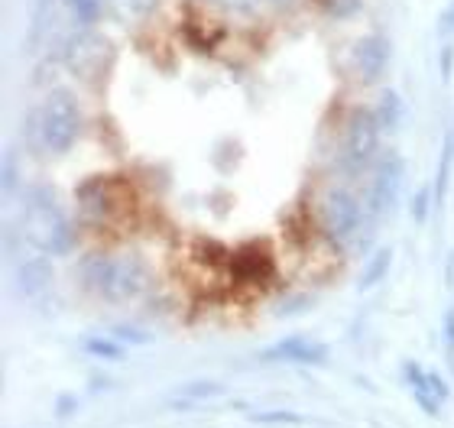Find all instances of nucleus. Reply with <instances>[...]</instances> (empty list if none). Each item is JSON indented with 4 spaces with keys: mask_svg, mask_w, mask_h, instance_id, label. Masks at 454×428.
<instances>
[{
    "mask_svg": "<svg viewBox=\"0 0 454 428\" xmlns=\"http://www.w3.org/2000/svg\"><path fill=\"white\" fill-rule=\"evenodd\" d=\"M315 221L328 240L334 244H348L360 234L364 228V205L354 198V191L344 189V185H328V189L318 195V205H315Z\"/></svg>",
    "mask_w": 454,
    "mask_h": 428,
    "instance_id": "obj_4",
    "label": "nucleus"
},
{
    "mask_svg": "<svg viewBox=\"0 0 454 428\" xmlns=\"http://www.w3.org/2000/svg\"><path fill=\"white\" fill-rule=\"evenodd\" d=\"M114 338H117V341H130V344L150 341V334L140 331V328H130V324H117V328H114Z\"/></svg>",
    "mask_w": 454,
    "mask_h": 428,
    "instance_id": "obj_23",
    "label": "nucleus"
},
{
    "mask_svg": "<svg viewBox=\"0 0 454 428\" xmlns=\"http://www.w3.org/2000/svg\"><path fill=\"white\" fill-rule=\"evenodd\" d=\"M221 393H224V383L195 380V383H185V386H179V390H176V396H179V400L199 402V400H215V396H221Z\"/></svg>",
    "mask_w": 454,
    "mask_h": 428,
    "instance_id": "obj_18",
    "label": "nucleus"
},
{
    "mask_svg": "<svg viewBox=\"0 0 454 428\" xmlns=\"http://www.w3.org/2000/svg\"><path fill=\"white\" fill-rule=\"evenodd\" d=\"M448 150L454 152V124H451V134H448Z\"/></svg>",
    "mask_w": 454,
    "mask_h": 428,
    "instance_id": "obj_30",
    "label": "nucleus"
},
{
    "mask_svg": "<svg viewBox=\"0 0 454 428\" xmlns=\"http://www.w3.org/2000/svg\"><path fill=\"white\" fill-rule=\"evenodd\" d=\"M143 289H146V263L140 257H114L101 289L107 302H130Z\"/></svg>",
    "mask_w": 454,
    "mask_h": 428,
    "instance_id": "obj_7",
    "label": "nucleus"
},
{
    "mask_svg": "<svg viewBox=\"0 0 454 428\" xmlns=\"http://www.w3.org/2000/svg\"><path fill=\"white\" fill-rule=\"evenodd\" d=\"M451 75H454V46L448 43L442 49V82H451Z\"/></svg>",
    "mask_w": 454,
    "mask_h": 428,
    "instance_id": "obj_26",
    "label": "nucleus"
},
{
    "mask_svg": "<svg viewBox=\"0 0 454 428\" xmlns=\"http://www.w3.org/2000/svg\"><path fill=\"white\" fill-rule=\"evenodd\" d=\"M315 7L322 10L328 19H354L364 10V0H315Z\"/></svg>",
    "mask_w": 454,
    "mask_h": 428,
    "instance_id": "obj_17",
    "label": "nucleus"
},
{
    "mask_svg": "<svg viewBox=\"0 0 454 428\" xmlns=\"http://www.w3.org/2000/svg\"><path fill=\"white\" fill-rule=\"evenodd\" d=\"M17 285L27 299H36V295L49 292L52 285V260L49 257H29L17 267Z\"/></svg>",
    "mask_w": 454,
    "mask_h": 428,
    "instance_id": "obj_10",
    "label": "nucleus"
},
{
    "mask_svg": "<svg viewBox=\"0 0 454 428\" xmlns=\"http://www.w3.org/2000/svg\"><path fill=\"white\" fill-rule=\"evenodd\" d=\"M432 201H435V185H422V189L416 191V198H412V218H416L419 224L428 218Z\"/></svg>",
    "mask_w": 454,
    "mask_h": 428,
    "instance_id": "obj_21",
    "label": "nucleus"
},
{
    "mask_svg": "<svg viewBox=\"0 0 454 428\" xmlns=\"http://www.w3.org/2000/svg\"><path fill=\"white\" fill-rule=\"evenodd\" d=\"M328 357H332V351H328L322 341L302 338V334L283 338V341L270 344L266 351H260V361L263 363H299V367H318V363H325Z\"/></svg>",
    "mask_w": 454,
    "mask_h": 428,
    "instance_id": "obj_8",
    "label": "nucleus"
},
{
    "mask_svg": "<svg viewBox=\"0 0 454 428\" xmlns=\"http://www.w3.org/2000/svg\"><path fill=\"white\" fill-rule=\"evenodd\" d=\"M75 201H78V214L88 224H105L114 214V195L107 179H85L75 189Z\"/></svg>",
    "mask_w": 454,
    "mask_h": 428,
    "instance_id": "obj_9",
    "label": "nucleus"
},
{
    "mask_svg": "<svg viewBox=\"0 0 454 428\" xmlns=\"http://www.w3.org/2000/svg\"><path fill=\"white\" fill-rule=\"evenodd\" d=\"M403 373H406L409 386H412V396H416V402L422 406V412H428V416H438L442 402H438V396L432 393V386H428V370H422L416 361H409Z\"/></svg>",
    "mask_w": 454,
    "mask_h": 428,
    "instance_id": "obj_13",
    "label": "nucleus"
},
{
    "mask_svg": "<svg viewBox=\"0 0 454 428\" xmlns=\"http://www.w3.org/2000/svg\"><path fill=\"white\" fill-rule=\"evenodd\" d=\"M389 263H393V250H389V247L377 250V253L364 263V273H360V279H357L360 292H370L373 285L383 283V279H387V273H389Z\"/></svg>",
    "mask_w": 454,
    "mask_h": 428,
    "instance_id": "obj_15",
    "label": "nucleus"
},
{
    "mask_svg": "<svg viewBox=\"0 0 454 428\" xmlns=\"http://www.w3.org/2000/svg\"><path fill=\"white\" fill-rule=\"evenodd\" d=\"M373 114H377L380 130H383V134H393V130H399L403 117H406V101H403V95H399L396 88H383L377 95Z\"/></svg>",
    "mask_w": 454,
    "mask_h": 428,
    "instance_id": "obj_11",
    "label": "nucleus"
},
{
    "mask_svg": "<svg viewBox=\"0 0 454 428\" xmlns=\"http://www.w3.org/2000/svg\"><path fill=\"white\" fill-rule=\"evenodd\" d=\"M27 237L43 247L49 257H66L75 244V228L66 218V211L59 208L56 195L49 189H36L27 198V218H23Z\"/></svg>",
    "mask_w": 454,
    "mask_h": 428,
    "instance_id": "obj_1",
    "label": "nucleus"
},
{
    "mask_svg": "<svg viewBox=\"0 0 454 428\" xmlns=\"http://www.w3.org/2000/svg\"><path fill=\"white\" fill-rule=\"evenodd\" d=\"M78 29H91L105 19V0H62Z\"/></svg>",
    "mask_w": 454,
    "mask_h": 428,
    "instance_id": "obj_16",
    "label": "nucleus"
},
{
    "mask_svg": "<svg viewBox=\"0 0 454 428\" xmlns=\"http://www.w3.org/2000/svg\"><path fill=\"white\" fill-rule=\"evenodd\" d=\"M380 134L383 130L377 124L373 107H350L348 117H344V127H340V169L348 172V175H357V172L367 169L380 150Z\"/></svg>",
    "mask_w": 454,
    "mask_h": 428,
    "instance_id": "obj_3",
    "label": "nucleus"
},
{
    "mask_svg": "<svg viewBox=\"0 0 454 428\" xmlns=\"http://www.w3.org/2000/svg\"><path fill=\"white\" fill-rule=\"evenodd\" d=\"M442 331H445V344H448V354L454 357V308L445 312V322H442Z\"/></svg>",
    "mask_w": 454,
    "mask_h": 428,
    "instance_id": "obj_27",
    "label": "nucleus"
},
{
    "mask_svg": "<svg viewBox=\"0 0 454 428\" xmlns=\"http://www.w3.org/2000/svg\"><path fill=\"white\" fill-rule=\"evenodd\" d=\"M442 33H454V4L442 13Z\"/></svg>",
    "mask_w": 454,
    "mask_h": 428,
    "instance_id": "obj_28",
    "label": "nucleus"
},
{
    "mask_svg": "<svg viewBox=\"0 0 454 428\" xmlns=\"http://www.w3.org/2000/svg\"><path fill=\"white\" fill-rule=\"evenodd\" d=\"M254 422H289V425H299V422H302V416H299V412H286V409H279V412H256Z\"/></svg>",
    "mask_w": 454,
    "mask_h": 428,
    "instance_id": "obj_24",
    "label": "nucleus"
},
{
    "mask_svg": "<svg viewBox=\"0 0 454 428\" xmlns=\"http://www.w3.org/2000/svg\"><path fill=\"white\" fill-rule=\"evenodd\" d=\"M85 351L105 361H123V347L117 338H85Z\"/></svg>",
    "mask_w": 454,
    "mask_h": 428,
    "instance_id": "obj_19",
    "label": "nucleus"
},
{
    "mask_svg": "<svg viewBox=\"0 0 454 428\" xmlns=\"http://www.w3.org/2000/svg\"><path fill=\"white\" fill-rule=\"evenodd\" d=\"M39 136L49 156H66L82 136V105L72 88H52L39 105Z\"/></svg>",
    "mask_w": 454,
    "mask_h": 428,
    "instance_id": "obj_2",
    "label": "nucleus"
},
{
    "mask_svg": "<svg viewBox=\"0 0 454 428\" xmlns=\"http://www.w3.org/2000/svg\"><path fill=\"white\" fill-rule=\"evenodd\" d=\"M20 185V172H17V152L7 150L4 152V191L7 195H13Z\"/></svg>",
    "mask_w": 454,
    "mask_h": 428,
    "instance_id": "obj_22",
    "label": "nucleus"
},
{
    "mask_svg": "<svg viewBox=\"0 0 454 428\" xmlns=\"http://www.w3.org/2000/svg\"><path fill=\"white\" fill-rule=\"evenodd\" d=\"M428 386H432V393L438 396V402H445L448 396H451V390H448L445 377H442V373H435V370H428Z\"/></svg>",
    "mask_w": 454,
    "mask_h": 428,
    "instance_id": "obj_25",
    "label": "nucleus"
},
{
    "mask_svg": "<svg viewBox=\"0 0 454 428\" xmlns=\"http://www.w3.org/2000/svg\"><path fill=\"white\" fill-rule=\"evenodd\" d=\"M111 260L107 253H88L82 263H78V279L85 285L88 292H101L107 279V269H111Z\"/></svg>",
    "mask_w": 454,
    "mask_h": 428,
    "instance_id": "obj_14",
    "label": "nucleus"
},
{
    "mask_svg": "<svg viewBox=\"0 0 454 428\" xmlns=\"http://www.w3.org/2000/svg\"><path fill=\"white\" fill-rule=\"evenodd\" d=\"M68 409H75V400H72V396H62V400H59V416H66Z\"/></svg>",
    "mask_w": 454,
    "mask_h": 428,
    "instance_id": "obj_29",
    "label": "nucleus"
},
{
    "mask_svg": "<svg viewBox=\"0 0 454 428\" xmlns=\"http://www.w3.org/2000/svg\"><path fill=\"white\" fill-rule=\"evenodd\" d=\"M403 179H406V162L399 152H387L373 162L367 185V211L373 218H383L396 208L399 191H403Z\"/></svg>",
    "mask_w": 454,
    "mask_h": 428,
    "instance_id": "obj_5",
    "label": "nucleus"
},
{
    "mask_svg": "<svg viewBox=\"0 0 454 428\" xmlns=\"http://www.w3.org/2000/svg\"><path fill=\"white\" fill-rule=\"evenodd\" d=\"M389 58H393V46H389L387 36H380V33H367V36H360L350 49V68H354V75L360 78V85H377L383 82L389 68Z\"/></svg>",
    "mask_w": 454,
    "mask_h": 428,
    "instance_id": "obj_6",
    "label": "nucleus"
},
{
    "mask_svg": "<svg viewBox=\"0 0 454 428\" xmlns=\"http://www.w3.org/2000/svg\"><path fill=\"white\" fill-rule=\"evenodd\" d=\"M231 267H234V273L240 279H260L266 269H270L266 267V260H256V257H237Z\"/></svg>",
    "mask_w": 454,
    "mask_h": 428,
    "instance_id": "obj_20",
    "label": "nucleus"
},
{
    "mask_svg": "<svg viewBox=\"0 0 454 428\" xmlns=\"http://www.w3.org/2000/svg\"><path fill=\"white\" fill-rule=\"evenodd\" d=\"M52 23H56V0H33V13H29V36L27 49L36 52L46 36L52 33Z\"/></svg>",
    "mask_w": 454,
    "mask_h": 428,
    "instance_id": "obj_12",
    "label": "nucleus"
}]
</instances>
